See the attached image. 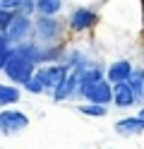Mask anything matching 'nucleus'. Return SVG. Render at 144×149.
<instances>
[{
	"mask_svg": "<svg viewBox=\"0 0 144 149\" xmlns=\"http://www.w3.org/2000/svg\"><path fill=\"white\" fill-rule=\"evenodd\" d=\"M70 68H72L70 63H51V65H38V68H36V77L43 82L46 91H51V94H53V89L60 84V82L67 77V74H70Z\"/></svg>",
	"mask_w": 144,
	"mask_h": 149,
	"instance_id": "f257e3e1",
	"label": "nucleus"
},
{
	"mask_svg": "<svg viewBox=\"0 0 144 149\" xmlns=\"http://www.w3.org/2000/svg\"><path fill=\"white\" fill-rule=\"evenodd\" d=\"M29 127V116L22 113V111H15V108H3L0 111V135L5 137H12L17 132Z\"/></svg>",
	"mask_w": 144,
	"mask_h": 149,
	"instance_id": "f03ea898",
	"label": "nucleus"
},
{
	"mask_svg": "<svg viewBox=\"0 0 144 149\" xmlns=\"http://www.w3.org/2000/svg\"><path fill=\"white\" fill-rule=\"evenodd\" d=\"M31 31H34V22L29 19V15H19L17 12L3 34H5V39L12 41V43H24L29 36H31Z\"/></svg>",
	"mask_w": 144,
	"mask_h": 149,
	"instance_id": "7ed1b4c3",
	"label": "nucleus"
},
{
	"mask_svg": "<svg viewBox=\"0 0 144 149\" xmlns=\"http://www.w3.org/2000/svg\"><path fill=\"white\" fill-rule=\"evenodd\" d=\"M34 31L38 34V39L43 41V46H51L53 41L60 39V34H63V24L53 19V17H43V15H38V19L34 24Z\"/></svg>",
	"mask_w": 144,
	"mask_h": 149,
	"instance_id": "20e7f679",
	"label": "nucleus"
},
{
	"mask_svg": "<svg viewBox=\"0 0 144 149\" xmlns=\"http://www.w3.org/2000/svg\"><path fill=\"white\" fill-rule=\"evenodd\" d=\"M99 22V15H96L94 10H89V7H79V10H74L72 17H70V29L74 31H86V29H91V26Z\"/></svg>",
	"mask_w": 144,
	"mask_h": 149,
	"instance_id": "39448f33",
	"label": "nucleus"
},
{
	"mask_svg": "<svg viewBox=\"0 0 144 149\" xmlns=\"http://www.w3.org/2000/svg\"><path fill=\"white\" fill-rule=\"evenodd\" d=\"M113 127H115V132H118L120 137H137V135L144 132V118H142V116L120 118Z\"/></svg>",
	"mask_w": 144,
	"mask_h": 149,
	"instance_id": "423d86ee",
	"label": "nucleus"
},
{
	"mask_svg": "<svg viewBox=\"0 0 144 149\" xmlns=\"http://www.w3.org/2000/svg\"><path fill=\"white\" fill-rule=\"evenodd\" d=\"M137 96H134V91L130 89L127 82H118V84H113V104L118 108H132L137 104Z\"/></svg>",
	"mask_w": 144,
	"mask_h": 149,
	"instance_id": "0eeeda50",
	"label": "nucleus"
},
{
	"mask_svg": "<svg viewBox=\"0 0 144 149\" xmlns=\"http://www.w3.org/2000/svg\"><path fill=\"white\" fill-rule=\"evenodd\" d=\"M132 72V63L130 60H115L108 65V70H106V79L111 82V84H118V82H127Z\"/></svg>",
	"mask_w": 144,
	"mask_h": 149,
	"instance_id": "6e6552de",
	"label": "nucleus"
},
{
	"mask_svg": "<svg viewBox=\"0 0 144 149\" xmlns=\"http://www.w3.org/2000/svg\"><path fill=\"white\" fill-rule=\"evenodd\" d=\"M19 99H22V89L17 84H5V82H0V108L15 106Z\"/></svg>",
	"mask_w": 144,
	"mask_h": 149,
	"instance_id": "1a4fd4ad",
	"label": "nucleus"
},
{
	"mask_svg": "<svg viewBox=\"0 0 144 149\" xmlns=\"http://www.w3.org/2000/svg\"><path fill=\"white\" fill-rule=\"evenodd\" d=\"M127 84L134 91L137 99H144V68H132L130 77H127Z\"/></svg>",
	"mask_w": 144,
	"mask_h": 149,
	"instance_id": "9d476101",
	"label": "nucleus"
},
{
	"mask_svg": "<svg viewBox=\"0 0 144 149\" xmlns=\"http://www.w3.org/2000/svg\"><path fill=\"white\" fill-rule=\"evenodd\" d=\"M36 3V12L43 17H53L63 10V0H34Z\"/></svg>",
	"mask_w": 144,
	"mask_h": 149,
	"instance_id": "9b49d317",
	"label": "nucleus"
},
{
	"mask_svg": "<svg viewBox=\"0 0 144 149\" xmlns=\"http://www.w3.org/2000/svg\"><path fill=\"white\" fill-rule=\"evenodd\" d=\"M79 113L94 116V118H103L106 113H108V106H101V104H84V106H79Z\"/></svg>",
	"mask_w": 144,
	"mask_h": 149,
	"instance_id": "f8f14e48",
	"label": "nucleus"
},
{
	"mask_svg": "<svg viewBox=\"0 0 144 149\" xmlns=\"http://www.w3.org/2000/svg\"><path fill=\"white\" fill-rule=\"evenodd\" d=\"M15 46L17 43H12V41H7V39H3L0 41V70L7 65V60L12 58V53H15Z\"/></svg>",
	"mask_w": 144,
	"mask_h": 149,
	"instance_id": "ddd939ff",
	"label": "nucleus"
},
{
	"mask_svg": "<svg viewBox=\"0 0 144 149\" xmlns=\"http://www.w3.org/2000/svg\"><path fill=\"white\" fill-rule=\"evenodd\" d=\"M24 89L29 91V94H43V91H46V87H43V82L38 79L36 74H34L31 79H26V82H24Z\"/></svg>",
	"mask_w": 144,
	"mask_h": 149,
	"instance_id": "4468645a",
	"label": "nucleus"
},
{
	"mask_svg": "<svg viewBox=\"0 0 144 149\" xmlns=\"http://www.w3.org/2000/svg\"><path fill=\"white\" fill-rule=\"evenodd\" d=\"M17 12H12V10H5V7H0V31H5L7 29V24L12 22V17H15Z\"/></svg>",
	"mask_w": 144,
	"mask_h": 149,
	"instance_id": "2eb2a0df",
	"label": "nucleus"
},
{
	"mask_svg": "<svg viewBox=\"0 0 144 149\" xmlns=\"http://www.w3.org/2000/svg\"><path fill=\"white\" fill-rule=\"evenodd\" d=\"M139 116H142V118H144V106H142V108H139Z\"/></svg>",
	"mask_w": 144,
	"mask_h": 149,
	"instance_id": "dca6fc26",
	"label": "nucleus"
},
{
	"mask_svg": "<svg viewBox=\"0 0 144 149\" xmlns=\"http://www.w3.org/2000/svg\"><path fill=\"white\" fill-rule=\"evenodd\" d=\"M3 39H5V34H3V31H0V41H3Z\"/></svg>",
	"mask_w": 144,
	"mask_h": 149,
	"instance_id": "f3484780",
	"label": "nucleus"
}]
</instances>
